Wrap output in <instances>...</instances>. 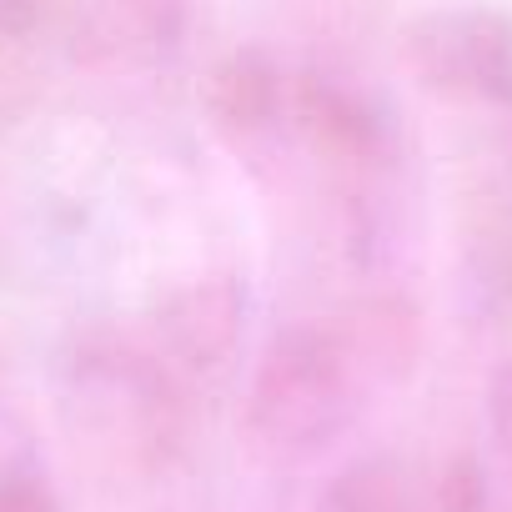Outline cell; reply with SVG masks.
Returning <instances> with one entry per match:
<instances>
[{
	"mask_svg": "<svg viewBox=\"0 0 512 512\" xmlns=\"http://www.w3.org/2000/svg\"><path fill=\"white\" fill-rule=\"evenodd\" d=\"M402 51L432 91L487 111H512V16L437 11L407 31Z\"/></svg>",
	"mask_w": 512,
	"mask_h": 512,
	"instance_id": "cell-1",
	"label": "cell"
},
{
	"mask_svg": "<svg viewBox=\"0 0 512 512\" xmlns=\"http://www.w3.org/2000/svg\"><path fill=\"white\" fill-rule=\"evenodd\" d=\"M161 327L186 352H201V342H211L221 352L236 337V292L226 282H201V287H191V292H181L171 302Z\"/></svg>",
	"mask_w": 512,
	"mask_h": 512,
	"instance_id": "cell-2",
	"label": "cell"
}]
</instances>
